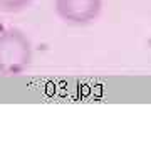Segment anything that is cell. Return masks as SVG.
<instances>
[{
	"mask_svg": "<svg viewBox=\"0 0 151 151\" xmlns=\"http://www.w3.org/2000/svg\"><path fill=\"white\" fill-rule=\"evenodd\" d=\"M32 62V44L20 29L0 32V76H20Z\"/></svg>",
	"mask_w": 151,
	"mask_h": 151,
	"instance_id": "1",
	"label": "cell"
},
{
	"mask_svg": "<svg viewBox=\"0 0 151 151\" xmlns=\"http://www.w3.org/2000/svg\"><path fill=\"white\" fill-rule=\"evenodd\" d=\"M55 14L69 25H87L103 10V0H54Z\"/></svg>",
	"mask_w": 151,
	"mask_h": 151,
	"instance_id": "2",
	"label": "cell"
},
{
	"mask_svg": "<svg viewBox=\"0 0 151 151\" xmlns=\"http://www.w3.org/2000/svg\"><path fill=\"white\" fill-rule=\"evenodd\" d=\"M30 2L32 0H0V10L9 12V14H15V12L24 10Z\"/></svg>",
	"mask_w": 151,
	"mask_h": 151,
	"instance_id": "3",
	"label": "cell"
}]
</instances>
